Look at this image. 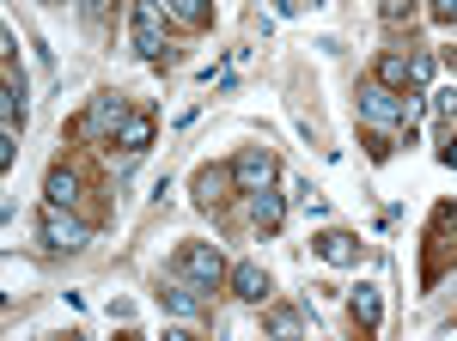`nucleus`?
<instances>
[{
  "mask_svg": "<svg viewBox=\"0 0 457 341\" xmlns=\"http://www.w3.org/2000/svg\"><path fill=\"white\" fill-rule=\"evenodd\" d=\"M415 116H421V98H409V92H390L378 79H360V122L366 129H415Z\"/></svg>",
  "mask_w": 457,
  "mask_h": 341,
  "instance_id": "1",
  "label": "nucleus"
},
{
  "mask_svg": "<svg viewBox=\"0 0 457 341\" xmlns=\"http://www.w3.org/2000/svg\"><path fill=\"white\" fill-rule=\"evenodd\" d=\"M165 6L159 0H129V37H135V55H146V62H159L165 55Z\"/></svg>",
  "mask_w": 457,
  "mask_h": 341,
  "instance_id": "2",
  "label": "nucleus"
},
{
  "mask_svg": "<svg viewBox=\"0 0 457 341\" xmlns=\"http://www.w3.org/2000/svg\"><path fill=\"white\" fill-rule=\"evenodd\" d=\"M171 274H183V280H195L202 293H213L232 269H226V256H220L213 244H183V250H177V262H171Z\"/></svg>",
  "mask_w": 457,
  "mask_h": 341,
  "instance_id": "3",
  "label": "nucleus"
},
{
  "mask_svg": "<svg viewBox=\"0 0 457 341\" xmlns=\"http://www.w3.org/2000/svg\"><path fill=\"white\" fill-rule=\"evenodd\" d=\"M43 244L49 250H86L92 244V220H79V213H68V207H43Z\"/></svg>",
  "mask_w": 457,
  "mask_h": 341,
  "instance_id": "4",
  "label": "nucleus"
},
{
  "mask_svg": "<svg viewBox=\"0 0 457 341\" xmlns=\"http://www.w3.org/2000/svg\"><path fill=\"white\" fill-rule=\"evenodd\" d=\"M275 153H262V146H245L238 159H232V183H238V195H262V189H275Z\"/></svg>",
  "mask_w": 457,
  "mask_h": 341,
  "instance_id": "5",
  "label": "nucleus"
},
{
  "mask_svg": "<svg viewBox=\"0 0 457 341\" xmlns=\"http://www.w3.org/2000/svg\"><path fill=\"white\" fill-rule=\"evenodd\" d=\"M135 110H129V98H116V92H104V98H92V110H86V122H79V135L92 140H116V129L129 122Z\"/></svg>",
  "mask_w": 457,
  "mask_h": 341,
  "instance_id": "6",
  "label": "nucleus"
},
{
  "mask_svg": "<svg viewBox=\"0 0 457 341\" xmlns=\"http://www.w3.org/2000/svg\"><path fill=\"white\" fill-rule=\"evenodd\" d=\"M226 287H232L238 305H262V299H269V269H262V262H238V269L226 274Z\"/></svg>",
  "mask_w": 457,
  "mask_h": 341,
  "instance_id": "7",
  "label": "nucleus"
},
{
  "mask_svg": "<svg viewBox=\"0 0 457 341\" xmlns=\"http://www.w3.org/2000/svg\"><path fill=\"white\" fill-rule=\"evenodd\" d=\"M317 256H323L329 269H360V238H353V232H323V238H317Z\"/></svg>",
  "mask_w": 457,
  "mask_h": 341,
  "instance_id": "8",
  "label": "nucleus"
},
{
  "mask_svg": "<svg viewBox=\"0 0 457 341\" xmlns=\"http://www.w3.org/2000/svg\"><path fill=\"white\" fill-rule=\"evenodd\" d=\"M159 299H165V311H177V317H202V287L183 280V274H171V287H165Z\"/></svg>",
  "mask_w": 457,
  "mask_h": 341,
  "instance_id": "9",
  "label": "nucleus"
},
{
  "mask_svg": "<svg viewBox=\"0 0 457 341\" xmlns=\"http://www.w3.org/2000/svg\"><path fill=\"white\" fill-rule=\"evenodd\" d=\"M116 146H122L129 159H135V153H146V146H153V116H146V110H135V116L116 129Z\"/></svg>",
  "mask_w": 457,
  "mask_h": 341,
  "instance_id": "10",
  "label": "nucleus"
},
{
  "mask_svg": "<svg viewBox=\"0 0 457 341\" xmlns=\"http://www.w3.org/2000/svg\"><path fill=\"white\" fill-rule=\"evenodd\" d=\"M159 6L177 25H189V31H208V19H213V0H159Z\"/></svg>",
  "mask_w": 457,
  "mask_h": 341,
  "instance_id": "11",
  "label": "nucleus"
},
{
  "mask_svg": "<svg viewBox=\"0 0 457 341\" xmlns=\"http://www.w3.org/2000/svg\"><path fill=\"white\" fill-rule=\"evenodd\" d=\"M250 220H256V232H281V220H287V207L275 189H262V195H250Z\"/></svg>",
  "mask_w": 457,
  "mask_h": 341,
  "instance_id": "12",
  "label": "nucleus"
},
{
  "mask_svg": "<svg viewBox=\"0 0 457 341\" xmlns=\"http://www.w3.org/2000/svg\"><path fill=\"white\" fill-rule=\"evenodd\" d=\"M372 79H378V86H390V92H409V86H415V73H409V55H378Z\"/></svg>",
  "mask_w": 457,
  "mask_h": 341,
  "instance_id": "13",
  "label": "nucleus"
},
{
  "mask_svg": "<svg viewBox=\"0 0 457 341\" xmlns=\"http://www.w3.org/2000/svg\"><path fill=\"white\" fill-rule=\"evenodd\" d=\"M43 195H49L55 207H73V202H79V177H73L68 165H55V170H49V183H43Z\"/></svg>",
  "mask_w": 457,
  "mask_h": 341,
  "instance_id": "14",
  "label": "nucleus"
},
{
  "mask_svg": "<svg viewBox=\"0 0 457 341\" xmlns=\"http://www.w3.org/2000/svg\"><path fill=\"white\" fill-rule=\"evenodd\" d=\"M378 317H385L378 287H360V293H353V323H360V329H378Z\"/></svg>",
  "mask_w": 457,
  "mask_h": 341,
  "instance_id": "15",
  "label": "nucleus"
},
{
  "mask_svg": "<svg viewBox=\"0 0 457 341\" xmlns=\"http://www.w3.org/2000/svg\"><path fill=\"white\" fill-rule=\"evenodd\" d=\"M232 183V170H220V165H208V170H195V202H220V189Z\"/></svg>",
  "mask_w": 457,
  "mask_h": 341,
  "instance_id": "16",
  "label": "nucleus"
},
{
  "mask_svg": "<svg viewBox=\"0 0 457 341\" xmlns=\"http://www.w3.org/2000/svg\"><path fill=\"white\" fill-rule=\"evenodd\" d=\"M415 12H421L415 0H378V19L385 25H415Z\"/></svg>",
  "mask_w": 457,
  "mask_h": 341,
  "instance_id": "17",
  "label": "nucleus"
},
{
  "mask_svg": "<svg viewBox=\"0 0 457 341\" xmlns=\"http://www.w3.org/2000/svg\"><path fill=\"white\" fill-rule=\"evenodd\" d=\"M269 336H305V317L299 311H269Z\"/></svg>",
  "mask_w": 457,
  "mask_h": 341,
  "instance_id": "18",
  "label": "nucleus"
},
{
  "mask_svg": "<svg viewBox=\"0 0 457 341\" xmlns=\"http://www.w3.org/2000/svg\"><path fill=\"white\" fill-rule=\"evenodd\" d=\"M433 116H439V122H457V86L433 92Z\"/></svg>",
  "mask_w": 457,
  "mask_h": 341,
  "instance_id": "19",
  "label": "nucleus"
},
{
  "mask_svg": "<svg viewBox=\"0 0 457 341\" xmlns=\"http://www.w3.org/2000/svg\"><path fill=\"white\" fill-rule=\"evenodd\" d=\"M299 207H305V213H312V220H323V213H329V202H323V195H317L312 183H305V189H299Z\"/></svg>",
  "mask_w": 457,
  "mask_h": 341,
  "instance_id": "20",
  "label": "nucleus"
},
{
  "mask_svg": "<svg viewBox=\"0 0 457 341\" xmlns=\"http://www.w3.org/2000/svg\"><path fill=\"white\" fill-rule=\"evenodd\" d=\"M409 73H415V86L433 79V55H409Z\"/></svg>",
  "mask_w": 457,
  "mask_h": 341,
  "instance_id": "21",
  "label": "nucleus"
},
{
  "mask_svg": "<svg viewBox=\"0 0 457 341\" xmlns=\"http://www.w3.org/2000/svg\"><path fill=\"white\" fill-rule=\"evenodd\" d=\"M433 19H445V25H457V0H433Z\"/></svg>",
  "mask_w": 457,
  "mask_h": 341,
  "instance_id": "22",
  "label": "nucleus"
},
{
  "mask_svg": "<svg viewBox=\"0 0 457 341\" xmlns=\"http://www.w3.org/2000/svg\"><path fill=\"white\" fill-rule=\"evenodd\" d=\"M439 165H452V170H457V140H445V146H439Z\"/></svg>",
  "mask_w": 457,
  "mask_h": 341,
  "instance_id": "23",
  "label": "nucleus"
},
{
  "mask_svg": "<svg viewBox=\"0 0 457 341\" xmlns=\"http://www.w3.org/2000/svg\"><path fill=\"white\" fill-rule=\"evenodd\" d=\"M79 6H86V12H92V19H98V12H104V0H79Z\"/></svg>",
  "mask_w": 457,
  "mask_h": 341,
  "instance_id": "24",
  "label": "nucleus"
}]
</instances>
